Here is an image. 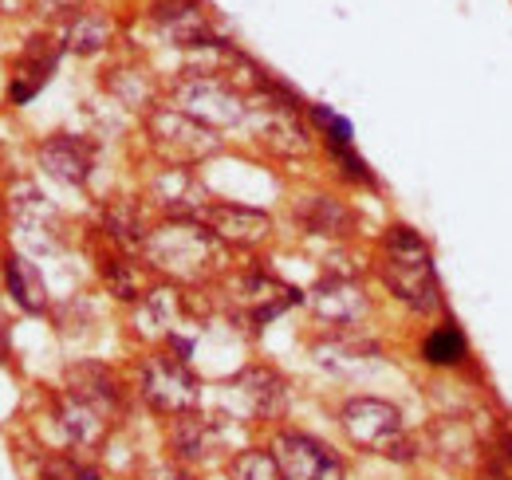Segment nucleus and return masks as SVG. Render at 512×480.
Segmentation results:
<instances>
[{
  "mask_svg": "<svg viewBox=\"0 0 512 480\" xmlns=\"http://www.w3.org/2000/svg\"><path fill=\"white\" fill-rule=\"evenodd\" d=\"M379 276L394 300H402L410 311L430 315L442 307V288L434 276V252L410 225L386 229L379 244Z\"/></svg>",
  "mask_w": 512,
  "mask_h": 480,
  "instance_id": "obj_1",
  "label": "nucleus"
},
{
  "mask_svg": "<svg viewBox=\"0 0 512 480\" xmlns=\"http://www.w3.org/2000/svg\"><path fill=\"white\" fill-rule=\"evenodd\" d=\"M142 252L154 268H162V272H170L174 280H186V284H205L225 264L221 240L213 237L201 221H166L162 229H154L146 237Z\"/></svg>",
  "mask_w": 512,
  "mask_h": 480,
  "instance_id": "obj_2",
  "label": "nucleus"
},
{
  "mask_svg": "<svg viewBox=\"0 0 512 480\" xmlns=\"http://www.w3.org/2000/svg\"><path fill=\"white\" fill-rule=\"evenodd\" d=\"M339 421H343V433L359 449H371L386 461H414L418 457V445L402 421V410L383 402V398H351L339 410Z\"/></svg>",
  "mask_w": 512,
  "mask_h": 480,
  "instance_id": "obj_3",
  "label": "nucleus"
},
{
  "mask_svg": "<svg viewBox=\"0 0 512 480\" xmlns=\"http://www.w3.org/2000/svg\"><path fill=\"white\" fill-rule=\"evenodd\" d=\"M146 134H150L154 154L166 166H186L190 170V166L213 158L221 150L217 130L205 126V122H197L186 111H178V107H154L146 115Z\"/></svg>",
  "mask_w": 512,
  "mask_h": 480,
  "instance_id": "obj_4",
  "label": "nucleus"
},
{
  "mask_svg": "<svg viewBox=\"0 0 512 480\" xmlns=\"http://www.w3.org/2000/svg\"><path fill=\"white\" fill-rule=\"evenodd\" d=\"M249 122H253L256 142H260L264 150L280 154V158H300V154H308V146H312V134H308L304 119H300L296 99H292L280 83H268V79H264L260 99L249 103Z\"/></svg>",
  "mask_w": 512,
  "mask_h": 480,
  "instance_id": "obj_5",
  "label": "nucleus"
},
{
  "mask_svg": "<svg viewBox=\"0 0 512 480\" xmlns=\"http://www.w3.org/2000/svg\"><path fill=\"white\" fill-rule=\"evenodd\" d=\"M174 103L178 111H186L213 130L249 122V99L241 95V87H233L225 75H213V71H186L174 87Z\"/></svg>",
  "mask_w": 512,
  "mask_h": 480,
  "instance_id": "obj_6",
  "label": "nucleus"
},
{
  "mask_svg": "<svg viewBox=\"0 0 512 480\" xmlns=\"http://www.w3.org/2000/svg\"><path fill=\"white\" fill-rule=\"evenodd\" d=\"M142 398L150 410L166 414V418H182L193 414L201 402V386L190 374L186 359L174 355H150L142 366Z\"/></svg>",
  "mask_w": 512,
  "mask_h": 480,
  "instance_id": "obj_7",
  "label": "nucleus"
},
{
  "mask_svg": "<svg viewBox=\"0 0 512 480\" xmlns=\"http://www.w3.org/2000/svg\"><path fill=\"white\" fill-rule=\"evenodd\" d=\"M304 296L288 284H280L276 276H264V272H245L233 280V292H229V315L237 323H245L249 331H260L264 323H272L276 315H284L292 303H300Z\"/></svg>",
  "mask_w": 512,
  "mask_h": 480,
  "instance_id": "obj_8",
  "label": "nucleus"
},
{
  "mask_svg": "<svg viewBox=\"0 0 512 480\" xmlns=\"http://www.w3.org/2000/svg\"><path fill=\"white\" fill-rule=\"evenodd\" d=\"M225 398H229V410L237 418L272 421L288 406V382L272 366H249L225 382Z\"/></svg>",
  "mask_w": 512,
  "mask_h": 480,
  "instance_id": "obj_9",
  "label": "nucleus"
},
{
  "mask_svg": "<svg viewBox=\"0 0 512 480\" xmlns=\"http://www.w3.org/2000/svg\"><path fill=\"white\" fill-rule=\"evenodd\" d=\"M272 457L284 480H343V461L308 433H292V429L276 433Z\"/></svg>",
  "mask_w": 512,
  "mask_h": 480,
  "instance_id": "obj_10",
  "label": "nucleus"
},
{
  "mask_svg": "<svg viewBox=\"0 0 512 480\" xmlns=\"http://www.w3.org/2000/svg\"><path fill=\"white\" fill-rule=\"evenodd\" d=\"M60 44L56 40H48V36H36V40H28V48L20 52V60L12 63V79H8V99L16 103V107H24V103H32L44 87H48V79H52V71H56V63H60Z\"/></svg>",
  "mask_w": 512,
  "mask_h": 480,
  "instance_id": "obj_11",
  "label": "nucleus"
},
{
  "mask_svg": "<svg viewBox=\"0 0 512 480\" xmlns=\"http://www.w3.org/2000/svg\"><path fill=\"white\" fill-rule=\"evenodd\" d=\"M154 24L174 48H213V44H221V40H213L209 16L197 0H158L154 4Z\"/></svg>",
  "mask_w": 512,
  "mask_h": 480,
  "instance_id": "obj_12",
  "label": "nucleus"
},
{
  "mask_svg": "<svg viewBox=\"0 0 512 480\" xmlns=\"http://www.w3.org/2000/svg\"><path fill=\"white\" fill-rule=\"evenodd\" d=\"M308 303H312V311L320 315L323 323H331L335 331L355 327L367 315V307H371L367 296H363V288L351 276H323L320 284L308 292Z\"/></svg>",
  "mask_w": 512,
  "mask_h": 480,
  "instance_id": "obj_13",
  "label": "nucleus"
},
{
  "mask_svg": "<svg viewBox=\"0 0 512 480\" xmlns=\"http://www.w3.org/2000/svg\"><path fill=\"white\" fill-rule=\"evenodd\" d=\"M201 225L221 244H233V248H256L272 233V217L249 205H209Z\"/></svg>",
  "mask_w": 512,
  "mask_h": 480,
  "instance_id": "obj_14",
  "label": "nucleus"
},
{
  "mask_svg": "<svg viewBox=\"0 0 512 480\" xmlns=\"http://www.w3.org/2000/svg\"><path fill=\"white\" fill-rule=\"evenodd\" d=\"M154 201L170 213V221H201L205 209L213 201H205V189L201 181L193 178L186 166H166V174L154 178Z\"/></svg>",
  "mask_w": 512,
  "mask_h": 480,
  "instance_id": "obj_15",
  "label": "nucleus"
},
{
  "mask_svg": "<svg viewBox=\"0 0 512 480\" xmlns=\"http://www.w3.org/2000/svg\"><path fill=\"white\" fill-rule=\"evenodd\" d=\"M67 394L79 398V402H87L103 418H111V414L123 410V382L107 366H99V362H75V366H67Z\"/></svg>",
  "mask_w": 512,
  "mask_h": 480,
  "instance_id": "obj_16",
  "label": "nucleus"
},
{
  "mask_svg": "<svg viewBox=\"0 0 512 480\" xmlns=\"http://www.w3.org/2000/svg\"><path fill=\"white\" fill-rule=\"evenodd\" d=\"M40 170L52 174L64 185H83L91 178V162H95V150L91 142L75 138V134H52L44 146H40Z\"/></svg>",
  "mask_w": 512,
  "mask_h": 480,
  "instance_id": "obj_17",
  "label": "nucleus"
},
{
  "mask_svg": "<svg viewBox=\"0 0 512 480\" xmlns=\"http://www.w3.org/2000/svg\"><path fill=\"white\" fill-rule=\"evenodd\" d=\"M56 425L64 433V441L71 449H99L103 437H107V418L99 410H91L87 402L71 398V394H60L56 398Z\"/></svg>",
  "mask_w": 512,
  "mask_h": 480,
  "instance_id": "obj_18",
  "label": "nucleus"
},
{
  "mask_svg": "<svg viewBox=\"0 0 512 480\" xmlns=\"http://www.w3.org/2000/svg\"><path fill=\"white\" fill-rule=\"evenodd\" d=\"M296 221L312 233V237H351L355 229H359V217L343 205V201H335V197H304L300 205H296Z\"/></svg>",
  "mask_w": 512,
  "mask_h": 480,
  "instance_id": "obj_19",
  "label": "nucleus"
},
{
  "mask_svg": "<svg viewBox=\"0 0 512 480\" xmlns=\"http://www.w3.org/2000/svg\"><path fill=\"white\" fill-rule=\"evenodd\" d=\"M12 213H16L20 233L32 240V244L56 248V225H60V217H56V209L48 205V197H40L32 185H20L16 197H12Z\"/></svg>",
  "mask_w": 512,
  "mask_h": 480,
  "instance_id": "obj_20",
  "label": "nucleus"
},
{
  "mask_svg": "<svg viewBox=\"0 0 512 480\" xmlns=\"http://www.w3.org/2000/svg\"><path fill=\"white\" fill-rule=\"evenodd\" d=\"M4 288H8L12 300L20 303V311H28V315H40L48 307L44 276L28 256H8L4 260Z\"/></svg>",
  "mask_w": 512,
  "mask_h": 480,
  "instance_id": "obj_21",
  "label": "nucleus"
},
{
  "mask_svg": "<svg viewBox=\"0 0 512 480\" xmlns=\"http://www.w3.org/2000/svg\"><path fill=\"white\" fill-rule=\"evenodd\" d=\"M213 445H217L213 421H205L197 410L170 421V449H174V461H182V465L205 461V457L213 453Z\"/></svg>",
  "mask_w": 512,
  "mask_h": 480,
  "instance_id": "obj_22",
  "label": "nucleus"
},
{
  "mask_svg": "<svg viewBox=\"0 0 512 480\" xmlns=\"http://www.w3.org/2000/svg\"><path fill=\"white\" fill-rule=\"evenodd\" d=\"M103 233L115 240L123 252H134V248H142L146 244V225H142V209L127 201V197H119V201H111L107 209H103Z\"/></svg>",
  "mask_w": 512,
  "mask_h": 480,
  "instance_id": "obj_23",
  "label": "nucleus"
},
{
  "mask_svg": "<svg viewBox=\"0 0 512 480\" xmlns=\"http://www.w3.org/2000/svg\"><path fill=\"white\" fill-rule=\"evenodd\" d=\"M111 44V20L103 12H75L67 24L64 48L79 52V56H95Z\"/></svg>",
  "mask_w": 512,
  "mask_h": 480,
  "instance_id": "obj_24",
  "label": "nucleus"
},
{
  "mask_svg": "<svg viewBox=\"0 0 512 480\" xmlns=\"http://www.w3.org/2000/svg\"><path fill=\"white\" fill-rule=\"evenodd\" d=\"M465 355H469V343L457 331V323H442L422 339V359L430 366H457Z\"/></svg>",
  "mask_w": 512,
  "mask_h": 480,
  "instance_id": "obj_25",
  "label": "nucleus"
},
{
  "mask_svg": "<svg viewBox=\"0 0 512 480\" xmlns=\"http://www.w3.org/2000/svg\"><path fill=\"white\" fill-rule=\"evenodd\" d=\"M229 480H284L272 449H241L229 461Z\"/></svg>",
  "mask_w": 512,
  "mask_h": 480,
  "instance_id": "obj_26",
  "label": "nucleus"
},
{
  "mask_svg": "<svg viewBox=\"0 0 512 480\" xmlns=\"http://www.w3.org/2000/svg\"><path fill=\"white\" fill-rule=\"evenodd\" d=\"M103 280H107V288H111L119 300L130 303L142 296V272H138V264H130L127 256L103 260Z\"/></svg>",
  "mask_w": 512,
  "mask_h": 480,
  "instance_id": "obj_27",
  "label": "nucleus"
},
{
  "mask_svg": "<svg viewBox=\"0 0 512 480\" xmlns=\"http://www.w3.org/2000/svg\"><path fill=\"white\" fill-rule=\"evenodd\" d=\"M40 480H103V473H99L95 465L79 461V457H64V453H56V457H44V465H40Z\"/></svg>",
  "mask_w": 512,
  "mask_h": 480,
  "instance_id": "obj_28",
  "label": "nucleus"
},
{
  "mask_svg": "<svg viewBox=\"0 0 512 480\" xmlns=\"http://www.w3.org/2000/svg\"><path fill=\"white\" fill-rule=\"evenodd\" d=\"M331 154L339 158V166H343V174L351 181H363V185H375V174H371V166L351 150V146H331Z\"/></svg>",
  "mask_w": 512,
  "mask_h": 480,
  "instance_id": "obj_29",
  "label": "nucleus"
},
{
  "mask_svg": "<svg viewBox=\"0 0 512 480\" xmlns=\"http://www.w3.org/2000/svg\"><path fill=\"white\" fill-rule=\"evenodd\" d=\"M489 465H497L505 477H512V433H501L493 453H489Z\"/></svg>",
  "mask_w": 512,
  "mask_h": 480,
  "instance_id": "obj_30",
  "label": "nucleus"
},
{
  "mask_svg": "<svg viewBox=\"0 0 512 480\" xmlns=\"http://www.w3.org/2000/svg\"><path fill=\"white\" fill-rule=\"evenodd\" d=\"M146 480H193V477L182 469V461H174V465H158V469H150V477Z\"/></svg>",
  "mask_w": 512,
  "mask_h": 480,
  "instance_id": "obj_31",
  "label": "nucleus"
},
{
  "mask_svg": "<svg viewBox=\"0 0 512 480\" xmlns=\"http://www.w3.org/2000/svg\"><path fill=\"white\" fill-rule=\"evenodd\" d=\"M44 4V12H64V8H71L75 0H40Z\"/></svg>",
  "mask_w": 512,
  "mask_h": 480,
  "instance_id": "obj_32",
  "label": "nucleus"
},
{
  "mask_svg": "<svg viewBox=\"0 0 512 480\" xmlns=\"http://www.w3.org/2000/svg\"><path fill=\"white\" fill-rule=\"evenodd\" d=\"M4 351H8V327H4V315H0V359H4Z\"/></svg>",
  "mask_w": 512,
  "mask_h": 480,
  "instance_id": "obj_33",
  "label": "nucleus"
}]
</instances>
